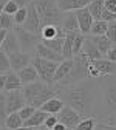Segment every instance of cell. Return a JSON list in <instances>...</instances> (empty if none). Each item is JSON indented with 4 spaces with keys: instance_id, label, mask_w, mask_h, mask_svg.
<instances>
[{
    "instance_id": "1",
    "label": "cell",
    "mask_w": 116,
    "mask_h": 130,
    "mask_svg": "<svg viewBox=\"0 0 116 130\" xmlns=\"http://www.w3.org/2000/svg\"><path fill=\"white\" fill-rule=\"evenodd\" d=\"M57 88V94L60 96V99L63 104H67L77 113H80L82 116H96V108L97 111H101L97 102H99V96H97V82H94V77L84 79L80 82L67 85V87H60L54 84Z\"/></svg>"
},
{
    "instance_id": "2",
    "label": "cell",
    "mask_w": 116,
    "mask_h": 130,
    "mask_svg": "<svg viewBox=\"0 0 116 130\" xmlns=\"http://www.w3.org/2000/svg\"><path fill=\"white\" fill-rule=\"evenodd\" d=\"M22 94L25 98L26 105H31L37 110L48 99L57 96V88H56V85H48V84L42 82V80H36V82L23 85Z\"/></svg>"
},
{
    "instance_id": "3",
    "label": "cell",
    "mask_w": 116,
    "mask_h": 130,
    "mask_svg": "<svg viewBox=\"0 0 116 130\" xmlns=\"http://www.w3.org/2000/svg\"><path fill=\"white\" fill-rule=\"evenodd\" d=\"M102 87V115L104 122L116 124V74L101 77Z\"/></svg>"
},
{
    "instance_id": "4",
    "label": "cell",
    "mask_w": 116,
    "mask_h": 130,
    "mask_svg": "<svg viewBox=\"0 0 116 130\" xmlns=\"http://www.w3.org/2000/svg\"><path fill=\"white\" fill-rule=\"evenodd\" d=\"M40 19V28L46 25H60L63 12L57 6V0H32Z\"/></svg>"
},
{
    "instance_id": "5",
    "label": "cell",
    "mask_w": 116,
    "mask_h": 130,
    "mask_svg": "<svg viewBox=\"0 0 116 130\" xmlns=\"http://www.w3.org/2000/svg\"><path fill=\"white\" fill-rule=\"evenodd\" d=\"M88 63H90V60H88L84 54H82V53L73 56V65H71L70 73L67 74V77H65L63 80H60L57 85L67 87V85L80 82V80L90 77V76H88Z\"/></svg>"
},
{
    "instance_id": "6",
    "label": "cell",
    "mask_w": 116,
    "mask_h": 130,
    "mask_svg": "<svg viewBox=\"0 0 116 130\" xmlns=\"http://www.w3.org/2000/svg\"><path fill=\"white\" fill-rule=\"evenodd\" d=\"M31 65L36 68L37 71V76L42 82L48 84V85H54V71L57 68V62H51V60H45V59H40L37 56H34L31 59Z\"/></svg>"
},
{
    "instance_id": "7",
    "label": "cell",
    "mask_w": 116,
    "mask_h": 130,
    "mask_svg": "<svg viewBox=\"0 0 116 130\" xmlns=\"http://www.w3.org/2000/svg\"><path fill=\"white\" fill-rule=\"evenodd\" d=\"M12 31H14L15 37H17V40H19L20 51H23V53H31V51H34L36 46H37V43L40 42V36L34 34V32L26 31L22 25H15V26L12 28Z\"/></svg>"
},
{
    "instance_id": "8",
    "label": "cell",
    "mask_w": 116,
    "mask_h": 130,
    "mask_svg": "<svg viewBox=\"0 0 116 130\" xmlns=\"http://www.w3.org/2000/svg\"><path fill=\"white\" fill-rule=\"evenodd\" d=\"M56 118H57V122H60V124H63L67 128H74L79 122H80V119L84 118L80 115V113H77L76 110H73L71 107H68V105H63L62 107V110L56 115Z\"/></svg>"
},
{
    "instance_id": "9",
    "label": "cell",
    "mask_w": 116,
    "mask_h": 130,
    "mask_svg": "<svg viewBox=\"0 0 116 130\" xmlns=\"http://www.w3.org/2000/svg\"><path fill=\"white\" fill-rule=\"evenodd\" d=\"M26 31L29 32H34V34H40V19H39V14L34 8V3H32V0L26 5V19L22 25Z\"/></svg>"
},
{
    "instance_id": "10",
    "label": "cell",
    "mask_w": 116,
    "mask_h": 130,
    "mask_svg": "<svg viewBox=\"0 0 116 130\" xmlns=\"http://www.w3.org/2000/svg\"><path fill=\"white\" fill-rule=\"evenodd\" d=\"M6 98V113H15L19 111L23 105H26L25 98L22 94V90H14V91H6L5 93Z\"/></svg>"
},
{
    "instance_id": "11",
    "label": "cell",
    "mask_w": 116,
    "mask_h": 130,
    "mask_svg": "<svg viewBox=\"0 0 116 130\" xmlns=\"http://www.w3.org/2000/svg\"><path fill=\"white\" fill-rule=\"evenodd\" d=\"M76 14V19H77V26H79V32H82L84 36L90 34V28L93 25V17H91V14L88 11V8H80L77 11H74Z\"/></svg>"
},
{
    "instance_id": "12",
    "label": "cell",
    "mask_w": 116,
    "mask_h": 130,
    "mask_svg": "<svg viewBox=\"0 0 116 130\" xmlns=\"http://www.w3.org/2000/svg\"><path fill=\"white\" fill-rule=\"evenodd\" d=\"M9 59V65H11V70L17 73L19 70L25 68L26 65L31 63V54L29 53H23V51H15V53H9L8 54Z\"/></svg>"
},
{
    "instance_id": "13",
    "label": "cell",
    "mask_w": 116,
    "mask_h": 130,
    "mask_svg": "<svg viewBox=\"0 0 116 130\" xmlns=\"http://www.w3.org/2000/svg\"><path fill=\"white\" fill-rule=\"evenodd\" d=\"M94 70L97 71L99 77H104V76H110V74H116V63L110 62L108 59H96L90 62Z\"/></svg>"
},
{
    "instance_id": "14",
    "label": "cell",
    "mask_w": 116,
    "mask_h": 130,
    "mask_svg": "<svg viewBox=\"0 0 116 130\" xmlns=\"http://www.w3.org/2000/svg\"><path fill=\"white\" fill-rule=\"evenodd\" d=\"M34 53H36V56H37V57L45 59V60H51V62H57V63H60L62 60H65V59L62 57V54H60V53H56V51H53V50H49L48 46H45V45H43V43H40V42L37 43Z\"/></svg>"
},
{
    "instance_id": "15",
    "label": "cell",
    "mask_w": 116,
    "mask_h": 130,
    "mask_svg": "<svg viewBox=\"0 0 116 130\" xmlns=\"http://www.w3.org/2000/svg\"><path fill=\"white\" fill-rule=\"evenodd\" d=\"M0 50H2L3 53H6V54L20 51L19 40H17V37H15V34H14L12 29L6 32V36H5V39H3V43H2V46H0Z\"/></svg>"
},
{
    "instance_id": "16",
    "label": "cell",
    "mask_w": 116,
    "mask_h": 130,
    "mask_svg": "<svg viewBox=\"0 0 116 130\" xmlns=\"http://www.w3.org/2000/svg\"><path fill=\"white\" fill-rule=\"evenodd\" d=\"M91 0H57V6L62 12H70L88 6Z\"/></svg>"
},
{
    "instance_id": "17",
    "label": "cell",
    "mask_w": 116,
    "mask_h": 130,
    "mask_svg": "<svg viewBox=\"0 0 116 130\" xmlns=\"http://www.w3.org/2000/svg\"><path fill=\"white\" fill-rule=\"evenodd\" d=\"M87 39L88 40H91V43L97 48V51L101 53L102 56H105L107 53H108V50L113 46L111 45V42L107 39V36L104 34V36H87Z\"/></svg>"
},
{
    "instance_id": "18",
    "label": "cell",
    "mask_w": 116,
    "mask_h": 130,
    "mask_svg": "<svg viewBox=\"0 0 116 130\" xmlns=\"http://www.w3.org/2000/svg\"><path fill=\"white\" fill-rule=\"evenodd\" d=\"M17 76H19L20 82H22L23 85H26V84H31V82H36V80L39 79L36 68L32 67L31 63H29V65H26L25 68L19 70V71H17Z\"/></svg>"
},
{
    "instance_id": "19",
    "label": "cell",
    "mask_w": 116,
    "mask_h": 130,
    "mask_svg": "<svg viewBox=\"0 0 116 130\" xmlns=\"http://www.w3.org/2000/svg\"><path fill=\"white\" fill-rule=\"evenodd\" d=\"M6 74V79H5V93L6 91H14V90H22L23 88V84L20 82V79H19V76H17V73L15 71H12V70H9L8 73H5Z\"/></svg>"
},
{
    "instance_id": "20",
    "label": "cell",
    "mask_w": 116,
    "mask_h": 130,
    "mask_svg": "<svg viewBox=\"0 0 116 130\" xmlns=\"http://www.w3.org/2000/svg\"><path fill=\"white\" fill-rule=\"evenodd\" d=\"M71 65H73V59H65V60H62L57 65V68L54 71V77H53L54 84H59L60 80H63L65 77H67V74L71 70Z\"/></svg>"
},
{
    "instance_id": "21",
    "label": "cell",
    "mask_w": 116,
    "mask_h": 130,
    "mask_svg": "<svg viewBox=\"0 0 116 130\" xmlns=\"http://www.w3.org/2000/svg\"><path fill=\"white\" fill-rule=\"evenodd\" d=\"M63 105H65V104H63V101L60 99V98L54 96V98H51V99H48V101L40 107V110L45 111V113H48V115H57V113L62 110Z\"/></svg>"
},
{
    "instance_id": "22",
    "label": "cell",
    "mask_w": 116,
    "mask_h": 130,
    "mask_svg": "<svg viewBox=\"0 0 116 130\" xmlns=\"http://www.w3.org/2000/svg\"><path fill=\"white\" fill-rule=\"evenodd\" d=\"M60 26H62V29H63L65 32L79 31V26H77V19H76L74 11L63 12V17H62V23H60Z\"/></svg>"
},
{
    "instance_id": "23",
    "label": "cell",
    "mask_w": 116,
    "mask_h": 130,
    "mask_svg": "<svg viewBox=\"0 0 116 130\" xmlns=\"http://www.w3.org/2000/svg\"><path fill=\"white\" fill-rule=\"evenodd\" d=\"M80 53L84 54L90 62H91V60H96V59H102V54L97 51V48L91 43V40L87 39V36H85V40H84V45H82Z\"/></svg>"
},
{
    "instance_id": "24",
    "label": "cell",
    "mask_w": 116,
    "mask_h": 130,
    "mask_svg": "<svg viewBox=\"0 0 116 130\" xmlns=\"http://www.w3.org/2000/svg\"><path fill=\"white\" fill-rule=\"evenodd\" d=\"M46 116H48V113L37 108L26 121H23V127H40V125H43V121L46 119Z\"/></svg>"
},
{
    "instance_id": "25",
    "label": "cell",
    "mask_w": 116,
    "mask_h": 130,
    "mask_svg": "<svg viewBox=\"0 0 116 130\" xmlns=\"http://www.w3.org/2000/svg\"><path fill=\"white\" fill-rule=\"evenodd\" d=\"M63 39H65V32H60L53 39H40V43H43L45 46H48L49 50H53L56 53L62 51V45H63Z\"/></svg>"
},
{
    "instance_id": "26",
    "label": "cell",
    "mask_w": 116,
    "mask_h": 130,
    "mask_svg": "<svg viewBox=\"0 0 116 130\" xmlns=\"http://www.w3.org/2000/svg\"><path fill=\"white\" fill-rule=\"evenodd\" d=\"M60 32H65L60 25H46V26L40 28V34L39 36H40V39H53L57 34H60Z\"/></svg>"
},
{
    "instance_id": "27",
    "label": "cell",
    "mask_w": 116,
    "mask_h": 130,
    "mask_svg": "<svg viewBox=\"0 0 116 130\" xmlns=\"http://www.w3.org/2000/svg\"><path fill=\"white\" fill-rule=\"evenodd\" d=\"M22 125H23V121H22V118L19 116V113L15 111V113H9V115L6 116L3 128H6V130H15V128L22 127Z\"/></svg>"
},
{
    "instance_id": "28",
    "label": "cell",
    "mask_w": 116,
    "mask_h": 130,
    "mask_svg": "<svg viewBox=\"0 0 116 130\" xmlns=\"http://www.w3.org/2000/svg\"><path fill=\"white\" fill-rule=\"evenodd\" d=\"M87 8L91 14L93 20H99L101 19V12L104 11V0H91Z\"/></svg>"
},
{
    "instance_id": "29",
    "label": "cell",
    "mask_w": 116,
    "mask_h": 130,
    "mask_svg": "<svg viewBox=\"0 0 116 130\" xmlns=\"http://www.w3.org/2000/svg\"><path fill=\"white\" fill-rule=\"evenodd\" d=\"M73 32V31H71ZM71 32H65V39L62 45V57L63 59H73V42H71Z\"/></svg>"
},
{
    "instance_id": "30",
    "label": "cell",
    "mask_w": 116,
    "mask_h": 130,
    "mask_svg": "<svg viewBox=\"0 0 116 130\" xmlns=\"http://www.w3.org/2000/svg\"><path fill=\"white\" fill-rule=\"evenodd\" d=\"M84 40H85V36L79 31H73L71 32V42H73V56L79 54L80 50H82V45H84Z\"/></svg>"
},
{
    "instance_id": "31",
    "label": "cell",
    "mask_w": 116,
    "mask_h": 130,
    "mask_svg": "<svg viewBox=\"0 0 116 130\" xmlns=\"http://www.w3.org/2000/svg\"><path fill=\"white\" fill-rule=\"evenodd\" d=\"M96 124H97V118H93V116L82 118L80 122L73 130H94L96 128Z\"/></svg>"
},
{
    "instance_id": "32",
    "label": "cell",
    "mask_w": 116,
    "mask_h": 130,
    "mask_svg": "<svg viewBox=\"0 0 116 130\" xmlns=\"http://www.w3.org/2000/svg\"><path fill=\"white\" fill-rule=\"evenodd\" d=\"M107 26H108V23L104 20H94L90 28V34L91 36H104L107 31Z\"/></svg>"
},
{
    "instance_id": "33",
    "label": "cell",
    "mask_w": 116,
    "mask_h": 130,
    "mask_svg": "<svg viewBox=\"0 0 116 130\" xmlns=\"http://www.w3.org/2000/svg\"><path fill=\"white\" fill-rule=\"evenodd\" d=\"M14 19L12 15L6 14V12H2L0 14V29H5V31H11L14 28Z\"/></svg>"
},
{
    "instance_id": "34",
    "label": "cell",
    "mask_w": 116,
    "mask_h": 130,
    "mask_svg": "<svg viewBox=\"0 0 116 130\" xmlns=\"http://www.w3.org/2000/svg\"><path fill=\"white\" fill-rule=\"evenodd\" d=\"M6 116H8V113H6V98H5L3 91H0V127L2 128L5 125Z\"/></svg>"
},
{
    "instance_id": "35",
    "label": "cell",
    "mask_w": 116,
    "mask_h": 130,
    "mask_svg": "<svg viewBox=\"0 0 116 130\" xmlns=\"http://www.w3.org/2000/svg\"><path fill=\"white\" fill-rule=\"evenodd\" d=\"M12 19H14V25H23V22L26 19V6L25 8H19L14 12Z\"/></svg>"
},
{
    "instance_id": "36",
    "label": "cell",
    "mask_w": 116,
    "mask_h": 130,
    "mask_svg": "<svg viewBox=\"0 0 116 130\" xmlns=\"http://www.w3.org/2000/svg\"><path fill=\"white\" fill-rule=\"evenodd\" d=\"M9 70H11V65H9L8 54L0 50V73H8Z\"/></svg>"
},
{
    "instance_id": "37",
    "label": "cell",
    "mask_w": 116,
    "mask_h": 130,
    "mask_svg": "<svg viewBox=\"0 0 116 130\" xmlns=\"http://www.w3.org/2000/svg\"><path fill=\"white\" fill-rule=\"evenodd\" d=\"M107 39L111 42V45H116V22H110L105 31Z\"/></svg>"
},
{
    "instance_id": "38",
    "label": "cell",
    "mask_w": 116,
    "mask_h": 130,
    "mask_svg": "<svg viewBox=\"0 0 116 130\" xmlns=\"http://www.w3.org/2000/svg\"><path fill=\"white\" fill-rule=\"evenodd\" d=\"M36 111V108L34 107H31V105H23L17 113H19V116L22 118V121H26L31 115H32V113H34Z\"/></svg>"
},
{
    "instance_id": "39",
    "label": "cell",
    "mask_w": 116,
    "mask_h": 130,
    "mask_svg": "<svg viewBox=\"0 0 116 130\" xmlns=\"http://www.w3.org/2000/svg\"><path fill=\"white\" fill-rule=\"evenodd\" d=\"M19 9V6L15 5L14 2H9V0H6V3H5V6H3V12H6V14H9V15H14V12Z\"/></svg>"
},
{
    "instance_id": "40",
    "label": "cell",
    "mask_w": 116,
    "mask_h": 130,
    "mask_svg": "<svg viewBox=\"0 0 116 130\" xmlns=\"http://www.w3.org/2000/svg\"><path fill=\"white\" fill-rule=\"evenodd\" d=\"M99 20H104V22H107V23L114 22V20H116V14H113V12H110V11H107V9L104 8V11L101 12V19H99Z\"/></svg>"
},
{
    "instance_id": "41",
    "label": "cell",
    "mask_w": 116,
    "mask_h": 130,
    "mask_svg": "<svg viewBox=\"0 0 116 130\" xmlns=\"http://www.w3.org/2000/svg\"><path fill=\"white\" fill-rule=\"evenodd\" d=\"M56 124H57V118H56V115H48L46 119L43 121V125H45L46 128H53Z\"/></svg>"
},
{
    "instance_id": "42",
    "label": "cell",
    "mask_w": 116,
    "mask_h": 130,
    "mask_svg": "<svg viewBox=\"0 0 116 130\" xmlns=\"http://www.w3.org/2000/svg\"><path fill=\"white\" fill-rule=\"evenodd\" d=\"M104 8L113 14H116V0H104Z\"/></svg>"
},
{
    "instance_id": "43",
    "label": "cell",
    "mask_w": 116,
    "mask_h": 130,
    "mask_svg": "<svg viewBox=\"0 0 116 130\" xmlns=\"http://www.w3.org/2000/svg\"><path fill=\"white\" fill-rule=\"evenodd\" d=\"M94 130H116V124H107V122H97Z\"/></svg>"
},
{
    "instance_id": "44",
    "label": "cell",
    "mask_w": 116,
    "mask_h": 130,
    "mask_svg": "<svg viewBox=\"0 0 116 130\" xmlns=\"http://www.w3.org/2000/svg\"><path fill=\"white\" fill-rule=\"evenodd\" d=\"M107 56V59L110 60V62H114L116 63V45H113L110 50H108V53L105 54Z\"/></svg>"
},
{
    "instance_id": "45",
    "label": "cell",
    "mask_w": 116,
    "mask_h": 130,
    "mask_svg": "<svg viewBox=\"0 0 116 130\" xmlns=\"http://www.w3.org/2000/svg\"><path fill=\"white\" fill-rule=\"evenodd\" d=\"M9 2H14V3L17 5L19 8H25V6L31 2V0H9Z\"/></svg>"
},
{
    "instance_id": "46",
    "label": "cell",
    "mask_w": 116,
    "mask_h": 130,
    "mask_svg": "<svg viewBox=\"0 0 116 130\" xmlns=\"http://www.w3.org/2000/svg\"><path fill=\"white\" fill-rule=\"evenodd\" d=\"M5 79H6V74L5 73H0V91L5 90Z\"/></svg>"
},
{
    "instance_id": "47",
    "label": "cell",
    "mask_w": 116,
    "mask_h": 130,
    "mask_svg": "<svg viewBox=\"0 0 116 130\" xmlns=\"http://www.w3.org/2000/svg\"><path fill=\"white\" fill-rule=\"evenodd\" d=\"M51 130H67V127H65L63 124H60V122H57V124H56Z\"/></svg>"
},
{
    "instance_id": "48",
    "label": "cell",
    "mask_w": 116,
    "mask_h": 130,
    "mask_svg": "<svg viewBox=\"0 0 116 130\" xmlns=\"http://www.w3.org/2000/svg\"><path fill=\"white\" fill-rule=\"evenodd\" d=\"M6 32H8V31L0 29V46H2V43H3V39H5V36H6Z\"/></svg>"
},
{
    "instance_id": "49",
    "label": "cell",
    "mask_w": 116,
    "mask_h": 130,
    "mask_svg": "<svg viewBox=\"0 0 116 130\" xmlns=\"http://www.w3.org/2000/svg\"><path fill=\"white\" fill-rule=\"evenodd\" d=\"M15 130H37V127H19V128H15Z\"/></svg>"
},
{
    "instance_id": "50",
    "label": "cell",
    "mask_w": 116,
    "mask_h": 130,
    "mask_svg": "<svg viewBox=\"0 0 116 130\" xmlns=\"http://www.w3.org/2000/svg\"><path fill=\"white\" fill-rule=\"evenodd\" d=\"M5 3H6V0H0V14L3 12V6H5Z\"/></svg>"
},
{
    "instance_id": "51",
    "label": "cell",
    "mask_w": 116,
    "mask_h": 130,
    "mask_svg": "<svg viewBox=\"0 0 116 130\" xmlns=\"http://www.w3.org/2000/svg\"><path fill=\"white\" fill-rule=\"evenodd\" d=\"M37 130H51V128H46L45 125H40V128H37Z\"/></svg>"
},
{
    "instance_id": "52",
    "label": "cell",
    "mask_w": 116,
    "mask_h": 130,
    "mask_svg": "<svg viewBox=\"0 0 116 130\" xmlns=\"http://www.w3.org/2000/svg\"><path fill=\"white\" fill-rule=\"evenodd\" d=\"M67 130H71V128H67Z\"/></svg>"
},
{
    "instance_id": "53",
    "label": "cell",
    "mask_w": 116,
    "mask_h": 130,
    "mask_svg": "<svg viewBox=\"0 0 116 130\" xmlns=\"http://www.w3.org/2000/svg\"><path fill=\"white\" fill-rule=\"evenodd\" d=\"M114 22H116V20H114Z\"/></svg>"
}]
</instances>
